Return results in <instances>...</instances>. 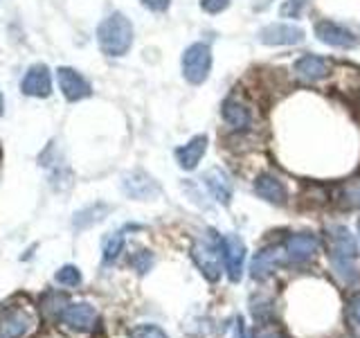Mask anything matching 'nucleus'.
Instances as JSON below:
<instances>
[{
    "mask_svg": "<svg viewBox=\"0 0 360 338\" xmlns=\"http://www.w3.org/2000/svg\"><path fill=\"white\" fill-rule=\"evenodd\" d=\"M329 262L335 280L352 287L360 277L358 268V242L345 225H333L329 230Z\"/></svg>",
    "mask_w": 360,
    "mask_h": 338,
    "instance_id": "obj_1",
    "label": "nucleus"
},
{
    "mask_svg": "<svg viewBox=\"0 0 360 338\" xmlns=\"http://www.w3.org/2000/svg\"><path fill=\"white\" fill-rule=\"evenodd\" d=\"M97 41L99 48L108 56H124L133 45V25L131 20L115 11L106 16L97 27Z\"/></svg>",
    "mask_w": 360,
    "mask_h": 338,
    "instance_id": "obj_2",
    "label": "nucleus"
},
{
    "mask_svg": "<svg viewBox=\"0 0 360 338\" xmlns=\"http://www.w3.org/2000/svg\"><path fill=\"white\" fill-rule=\"evenodd\" d=\"M39 325V315L32 304L7 302L0 307V338H25Z\"/></svg>",
    "mask_w": 360,
    "mask_h": 338,
    "instance_id": "obj_3",
    "label": "nucleus"
},
{
    "mask_svg": "<svg viewBox=\"0 0 360 338\" xmlns=\"http://www.w3.org/2000/svg\"><path fill=\"white\" fill-rule=\"evenodd\" d=\"M221 237L217 232L202 234L200 239L191 246V257L198 264L200 273L210 282H217L221 277Z\"/></svg>",
    "mask_w": 360,
    "mask_h": 338,
    "instance_id": "obj_4",
    "label": "nucleus"
},
{
    "mask_svg": "<svg viewBox=\"0 0 360 338\" xmlns=\"http://www.w3.org/2000/svg\"><path fill=\"white\" fill-rule=\"evenodd\" d=\"M183 77L189 84L200 86L207 82L210 70H212V50L207 43H191L183 52Z\"/></svg>",
    "mask_w": 360,
    "mask_h": 338,
    "instance_id": "obj_5",
    "label": "nucleus"
},
{
    "mask_svg": "<svg viewBox=\"0 0 360 338\" xmlns=\"http://www.w3.org/2000/svg\"><path fill=\"white\" fill-rule=\"evenodd\" d=\"M221 251L225 259V270L232 282H239L243 275V262H245V244L239 234H223L221 237Z\"/></svg>",
    "mask_w": 360,
    "mask_h": 338,
    "instance_id": "obj_6",
    "label": "nucleus"
},
{
    "mask_svg": "<svg viewBox=\"0 0 360 338\" xmlns=\"http://www.w3.org/2000/svg\"><path fill=\"white\" fill-rule=\"evenodd\" d=\"M257 37L264 45H297L304 41V30L292 23H270L259 30Z\"/></svg>",
    "mask_w": 360,
    "mask_h": 338,
    "instance_id": "obj_7",
    "label": "nucleus"
},
{
    "mask_svg": "<svg viewBox=\"0 0 360 338\" xmlns=\"http://www.w3.org/2000/svg\"><path fill=\"white\" fill-rule=\"evenodd\" d=\"M122 189H124V194L135 199V201H146V199H153V196L160 194L158 183L146 172H142V169H135V172L124 174Z\"/></svg>",
    "mask_w": 360,
    "mask_h": 338,
    "instance_id": "obj_8",
    "label": "nucleus"
},
{
    "mask_svg": "<svg viewBox=\"0 0 360 338\" xmlns=\"http://www.w3.org/2000/svg\"><path fill=\"white\" fill-rule=\"evenodd\" d=\"M315 37L324 45H331V48H354L358 43L356 34L335 20H320L315 25Z\"/></svg>",
    "mask_w": 360,
    "mask_h": 338,
    "instance_id": "obj_9",
    "label": "nucleus"
},
{
    "mask_svg": "<svg viewBox=\"0 0 360 338\" xmlns=\"http://www.w3.org/2000/svg\"><path fill=\"white\" fill-rule=\"evenodd\" d=\"M56 79H59V88L68 101H79V99H86L93 93V86H90L88 79L72 70V68H59L56 70Z\"/></svg>",
    "mask_w": 360,
    "mask_h": 338,
    "instance_id": "obj_10",
    "label": "nucleus"
},
{
    "mask_svg": "<svg viewBox=\"0 0 360 338\" xmlns=\"http://www.w3.org/2000/svg\"><path fill=\"white\" fill-rule=\"evenodd\" d=\"M59 320L72 332H90L97 323V309L88 302H75L68 304Z\"/></svg>",
    "mask_w": 360,
    "mask_h": 338,
    "instance_id": "obj_11",
    "label": "nucleus"
},
{
    "mask_svg": "<svg viewBox=\"0 0 360 338\" xmlns=\"http://www.w3.org/2000/svg\"><path fill=\"white\" fill-rule=\"evenodd\" d=\"M320 248V239L313 232H297L286 239V257L292 264H304L315 257Z\"/></svg>",
    "mask_w": 360,
    "mask_h": 338,
    "instance_id": "obj_12",
    "label": "nucleus"
},
{
    "mask_svg": "<svg viewBox=\"0 0 360 338\" xmlns=\"http://www.w3.org/2000/svg\"><path fill=\"white\" fill-rule=\"evenodd\" d=\"M20 90L30 97H48L52 93V75L48 70V65L43 63L32 65L27 75L22 77Z\"/></svg>",
    "mask_w": 360,
    "mask_h": 338,
    "instance_id": "obj_13",
    "label": "nucleus"
},
{
    "mask_svg": "<svg viewBox=\"0 0 360 338\" xmlns=\"http://www.w3.org/2000/svg\"><path fill=\"white\" fill-rule=\"evenodd\" d=\"M202 183L210 189V194L214 196V201H219L221 206H230L232 201V180L230 176L219 167H212L202 176Z\"/></svg>",
    "mask_w": 360,
    "mask_h": 338,
    "instance_id": "obj_14",
    "label": "nucleus"
},
{
    "mask_svg": "<svg viewBox=\"0 0 360 338\" xmlns=\"http://www.w3.org/2000/svg\"><path fill=\"white\" fill-rule=\"evenodd\" d=\"M255 192L259 196H262L264 201L268 203H273V206H286V201H288V192L284 187V183L273 176V174H262V176H257L255 180Z\"/></svg>",
    "mask_w": 360,
    "mask_h": 338,
    "instance_id": "obj_15",
    "label": "nucleus"
},
{
    "mask_svg": "<svg viewBox=\"0 0 360 338\" xmlns=\"http://www.w3.org/2000/svg\"><path fill=\"white\" fill-rule=\"evenodd\" d=\"M205 151H207V135L200 133V135H194V138H191L185 146L176 149V161L180 167L185 169V172H191V169L198 167Z\"/></svg>",
    "mask_w": 360,
    "mask_h": 338,
    "instance_id": "obj_16",
    "label": "nucleus"
},
{
    "mask_svg": "<svg viewBox=\"0 0 360 338\" xmlns=\"http://www.w3.org/2000/svg\"><path fill=\"white\" fill-rule=\"evenodd\" d=\"M295 75L302 79V82H309V84L320 82V79L329 75V63L318 54H304L295 63Z\"/></svg>",
    "mask_w": 360,
    "mask_h": 338,
    "instance_id": "obj_17",
    "label": "nucleus"
},
{
    "mask_svg": "<svg viewBox=\"0 0 360 338\" xmlns=\"http://www.w3.org/2000/svg\"><path fill=\"white\" fill-rule=\"evenodd\" d=\"M281 262V251L275 246L264 248L262 253H257V257L252 259V266H250V273L255 280H266L270 273L275 270V266Z\"/></svg>",
    "mask_w": 360,
    "mask_h": 338,
    "instance_id": "obj_18",
    "label": "nucleus"
},
{
    "mask_svg": "<svg viewBox=\"0 0 360 338\" xmlns=\"http://www.w3.org/2000/svg\"><path fill=\"white\" fill-rule=\"evenodd\" d=\"M333 201L342 210H358L360 208V178H349L342 185L335 187Z\"/></svg>",
    "mask_w": 360,
    "mask_h": 338,
    "instance_id": "obj_19",
    "label": "nucleus"
},
{
    "mask_svg": "<svg viewBox=\"0 0 360 338\" xmlns=\"http://www.w3.org/2000/svg\"><path fill=\"white\" fill-rule=\"evenodd\" d=\"M223 120L230 124L234 129H248L252 122V115L248 106H243L239 99H225L223 101Z\"/></svg>",
    "mask_w": 360,
    "mask_h": 338,
    "instance_id": "obj_20",
    "label": "nucleus"
},
{
    "mask_svg": "<svg viewBox=\"0 0 360 338\" xmlns=\"http://www.w3.org/2000/svg\"><path fill=\"white\" fill-rule=\"evenodd\" d=\"M110 212V206H106V203H95V206H90V208H84V210H79L75 214V228L79 230H84V228H90V225H95L99 223L101 219L106 217V214Z\"/></svg>",
    "mask_w": 360,
    "mask_h": 338,
    "instance_id": "obj_21",
    "label": "nucleus"
},
{
    "mask_svg": "<svg viewBox=\"0 0 360 338\" xmlns=\"http://www.w3.org/2000/svg\"><path fill=\"white\" fill-rule=\"evenodd\" d=\"M122 251H124V234L122 232L108 234L106 239H104V244H101V253H104V262L106 264L115 262Z\"/></svg>",
    "mask_w": 360,
    "mask_h": 338,
    "instance_id": "obj_22",
    "label": "nucleus"
},
{
    "mask_svg": "<svg viewBox=\"0 0 360 338\" xmlns=\"http://www.w3.org/2000/svg\"><path fill=\"white\" fill-rule=\"evenodd\" d=\"M41 307L48 311V315L52 318H61V313L65 311V307H68V300H65V296L63 293H48V296L43 298V302H41Z\"/></svg>",
    "mask_w": 360,
    "mask_h": 338,
    "instance_id": "obj_23",
    "label": "nucleus"
},
{
    "mask_svg": "<svg viewBox=\"0 0 360 338\" xmlns=\"http://www.w3.org/2000/svg\"><path fill=\"white\" fill-rule=\"evenodd\" d=\"M56 284H61V287H79L82 284V273H79V268L72 266V264H65L61 266L59 270H56Z\"/></svg>",
    "mask_w": 360,
    "mask_h": 338,
    "instance_id": "obj_24",
    "label": "nucleus"
},
{
    "mask_svg": "<svg viewBox=\"0 0 360 338\" xmlns=\"http://www.w3.org/2000/svg\"><path fill=\"white\" fill-rule=\"evenodd\" d=\"M131 338H169L158 325H138L131 330Z\"/></svg>",
    "mask_w": 360,
    "mask_h": 338,
    "instance_id": "obj_25",
    "label": "nucleus"
},
{
    "mask_svg": "<svg viewBox=\"0 0 360 338\" xmlns=\"http://www.w3.org/2000/svg\"><path fill=\"white\" fill-rule=\"evenodd\" d=\"M131 264H133L135 270H140V273H146V270H149L151 264H153V257H151L149 251H138V253L131 257Z\"/></svg>",
    "mask_w": 360,
    "mask_h": 338,
    "instance_id": "obj_26",
    "label": "nucleus"
},
{
    "mask_svg": "<svg viewBox=\"0 0 360 338\" xmlns=\"http://www.w3.org/2000/svg\"><path fill=\"white\" fill-rule=\"evenodd\" d=\"M304 5H307V0H286V3L281 5V16H284V18H297L302 14Z\"/></svg>",
    "mask_w": 360,
    "mask_h": 338,
    "instance_id": "obj_27",
    "label": "nucleus"
},
{
    "mask_svg": "<svg viewBox=\"0 0 360 338\" xmlns=\"http://www.w3.org/2000/svg\"><path fill=\"white\" fill-rule=\"evenodd\" d=\"M232 0H200V9L207 11V14H221L230 7Z\"/></svg>",
    "mask_w": 360,
    "mask_h": 338,
    "instance_id": "obj_28",
    "label": "nucleus"
},
{
    "mask_svg": "<svg viewBox=\"0 0 360 338\" xmlns=\"http://www.w3.org/2000/svg\"><path fill=\"white\" fill-rule=\"evenodd\" d=\"M255 338H281V332L275 325H259L255 330Z\"/></svg>",
    "mask_w": 360,
    "mask_h": 338,
    "instance_id": "obj_29",
    "label": "nucleus"
},
{
    "mask_svg": "<svg viewBox=\"0 0 360 338\" xmlns=\"http://www.w3.org/2000/svg\"><path fill=\"white\" fill-rule=\"evenodd\" d=\"M349 318L360 327V293H356V296L349 300Z\"/></svg>",
    "mask_w": 360,
    "mask_h": 338,
    "instance_id": "obj_30",
    "label": "nucleus"
},
{
    "mask_svg": "<svg viewBox=\"0 0 360 338\" xmlns=\"http://www.w3.org/2000/svg\"><path fill=\"white\" fill-rule=\"evenodd\" d=\"M142 5L146 7V9H151V11H167L169 9V5H172V0H142Z\"/></svg>",
    "mask_w": 360,
    "mask_h": 338,
    "instance_id": "obj_31",
    "label": "nucleus"
},
{
    "mask_svg": "<svg viewBox=\"0 0 360 338\" xmlns=\"http://www.w3.org/2000/svg\"><path fill=\"white\" fill-rule=\"evenodd\" d=\"M3 111H5V101H3V95H0V115H3Z\"/></svg>",
    "mask_w": 360,
    "mask_h": 338,
    "instance_id": "obj_32",
    "label": "nucleus"
},
{
    "mask_svg": "<svg viewBox=\"0 0 360 338\" xmlns=\"http://www.w3.org/2000/svg\"><path fill=\"white\" fill-rule=\"evenodd\" d=\"M358 232H360V221H358Z\"/></svg>",
    "mask_w": 360,
    "mask_h": 338,
    "instance_id": "obj_33",
    "label": "nucleus"
}]
</instances>
